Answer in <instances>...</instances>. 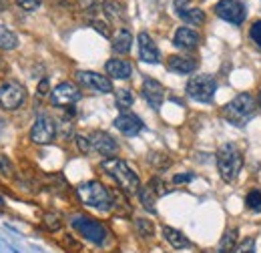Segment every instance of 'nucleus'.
I'll use <instances>...</instances> for the list:
<instances>
[{
  "instance_id": "nucleus-1",
  "label": "nucleus",
  "mask_w": 261,
  "mask_h": 253,
  "mask_svg": "<svg viewBox=\"0 0 261 253\" xmlns=\"http://www.w3.org/2000/svg\"><path fill=\"white\" fill-rule=\"evenodd\" d=\"M101 169L121 187L123 193L135 195L139 189H141V179H139V175L129 167L127 161H123V159H119V157H111V159H104V161L101 163Z\"/></svg>"
},
{
  "instance_id": "nucleus-2",
  "label": "nucleus",
  "mask_w": 261,
  "mask_h": 253,
  "mask_svg": "<svg viewBox=\"0 0 261 253\" xmlns=\"http://www.w3.org/2000/svg\"><path fill=\"white\" fill-rule=\"evenodd\" d=\"M77 195L78 199L86 205L93 207L101 213H108L115 207V197L101 181H84L77 187Z\"/></svg>"
},
{
  "instance_id": "nucleus-3",
  "label": "nucleus",
  "mask_w": 261,
  "mask_h": 253,
  "mask_svg": "<svg viewBox=\"0 0 261 253\" xmlns=\"http://www.w3.org/2000/svg\"><path fill=\"white\" fill-rule=\"evenodd\" d=\"M71 227L77 231L80 237H84L86 241H91L93 245H104L111 237L108 229L104 223L97 221L95 217L91 215H84V213H73L71 219H69Z\"/></svg>"
},
{
  "instance_id": "nucleus-4",
  "label": "nucleus",
  "mask_w": 261,
  "mask_h": 253,
  "mask_svg": "<svg viewBox=\"0 0 261 253\" xmlns=\"http://www.w3.org/2000/svg\"><path fill=\"white\" fill-rule=\"evenodd\" d=\"M241 167H243V155L237 149V145L233 143L221 145L219 151H217V171H219L221 179L225 183H233L237 175L241 173Z\"/></svg>"
},
{
  "instance_id": "nucleus-5",
  "label": "nucleus",
  "mask_w": 261,
  "mask_h": 253,
  "mask_svg": "<svg viewBox=\"0 0 261 253\" xmlns=\"http://www.w3.org/2000/svg\"><path fill=\"white\" fill-rule=\"evenodd\" d=\"M253 111H255L253 97L249 93H241L223 107V117L235 126H243L253 117Z\"/></svg>"
},
{
  "instance_id": "nucleus-6",
  "label": "nucleus",
  "mask_w": 261,
  "mask_h": 253,
  "mask_svg": "<svg viewBox=\"0 0 261 253\" xmlns=\"http://www.w3.org/2000/svg\"><path fill=\"white\" fill-rule=\"evenodd\" d=\"M187 95L197 101V102H211L217 91V80L211 75H197V76H191L187 87H185Z\"/></svg>"
},
{
  "instance_id": "nucleus-7",
  "label": "nucleus",
  "mask_w": 261,
  "mask_h": 253,
  "mask_svg": "<svg viewBox=\"0 0 261 253\" xmlns=\"http://www.w3.org/2000/svg\"><path fill=\"white\" fill-rule=\"evenodd\" d=\"M26 101V89L18 80H4L0 84V107L4 111H16Z\"/></svg>"
},
{
  "instance_id": "nucleus-8",
  "label": "nucleus",
  "mask_w": 261,
  "mask_h": 253,
  "mask_svg": "<svg viewBox=\"0 0 261 253\" xmlns=\"http://www.w3.org/2000/svg\"><path fill=\"white\" fill-rule=\"evenodd\" d=\"M56 137V123L49 115H38L30 126V141L34 145H49Z\"/></svg>"
},
{
  "instance_id": "nucleus-9",
  "label": "nucleus",
  "mask_w": 261,
  "mask_h": 253,
  "mask_svg": "<svg viewBox=\"0 0 261 253\" xmlns=\"http://www.w3.org/2000/svg\"><path fill=\"white\" fill-rule=\"evenodd\" d=\"M75 76H77V82L86 91H93V93H99V95L113 93V82L108 76H103V75L93 73V71H77Z\"/></svg>"
},
{
  "instance_id": "nucleus-10",
  "label": "nucleus",
  "mask_w": 261,
  "mask_h": 253,
  "mask_svg": "<svg viewBox=\"0 0 261 253\" xmlns=\"http://www.w3.org/2000/svg\"><path fill=\"white\" fill-rule=\"evenodd\" d=\"M80 97H82L80 89L75 82H69V80L56 84V87L51 91V102L54 107H73L75 102L80 101Z\"/></svg>"
},
{
  "instance_id": "nucleus-11",
  "label": "nucleus",
  "mask_w": 261,
  "mask_h": 253,
  "mask_svg": "<svg viewBox=\"0 0 261 253\" xmlns=\"http://www.w3.org/2000/svg\"><path fill=\"white\" fill-rule=\"evenodd\" d=\"M215 12L219 18L227 20L231 25H241L247 18V8L243 6L241 0H221V2L215 6Z\"/></svg>"
},
{
  "instance_id": "nucleus-12",
  "label": "nucleus",
  "mask_w": 261,
  "mask_h": 253,
  "mask_svg": "<svg viewBox=\"0 0 261 253\" xmlns=\"http://www.w3.org/2000/svg\"><path fill=\"white\" fill-rule=\"evenodd\" d=\"M89 141H91V149H95L99 155H103L106 159H111L119 153V143L104 131H95L89 137Z\"/></svg>"
},
{
  "instance_id": "nucleus-13",
  "label": "nucleus",
  "mask_w": 261,
  "mask_h": 253,
  "mask_svg": "<svg viewBox=\"0 0 261 253\" xmlns=\"http://www.w3.org/2000/svg\"><path fill=\"white\" fill-rule=\"evenodd\" d=\"M137 42H139V58L143 62H147V65H157V62H161V52L149 32H139Z\"/></svg>"
},
{
  "instance_id": "nucleus-14",
  "label": "nucleus",
  "mask_w": 261,
  "mask_h": 253,
  "mask_svg": "<svg viewBox=\"0 0 261 253\" xmlns=\"http://www.w3.org/2000/svg\"><path fill=\"white\" fill-rule=\"evenodd\" d=\"M141 93H143V99L149 102V107L155 109V111L161 107L163 101H165V87L155 78H145Z\"/></svg>"
},
{
  "instance_id": "nucleus-15",
  "label": "nucleus",
  "mask_w": 261,
  "mask_h": 253,
  "mask_svg": "<svg viewBox=\"0 0 261 253\" xmlns=\"http://www.w3.org/2000/svg\"><path fill=\"white\" fill-rule=\"evenodd\" d=\"M117 129L125 135V137H135V135H139L143 129H145V125H143V121L137 117V115H133V113H129V111H125V113H121L117 119H115V123H113Z\"/></svg>"
},
{
  "instance_id": "nucleus-16",
  "label": "nucleus",
  "mask_w": 261,
  "mask_h": 253,
  "mask_svg": "<svg viewBox=\"0 0 261 253\" xmlns=\"http://www.w3.org/2000/svg\"><path fill=\"white\" fill-rule=\"evenodd\" d=\"M173 45L181 51H195L201 45V34L195 28L181 26V28H177L175 36H173Z\"/></svg>"
},
{
  "instance_id": "nucleus-17",
  "label": "nucleus",
  "mask_w": 261,
  "mask_h": 253,
  "mask_svg": "<svg viewBox=\"0 0 261 253\" xmlns=\"http://www.w3.org/2000/svg\"><path fill=\"white\" fill-rule=\"evenodd\" d=\"M197 67H199L197 58H193L189 54H171L167 58V69L177 75H191L197 71Z\"/></svg>"
},
{
  "instance_id": "nucleus-18",
  "label": "nucleus",
  "mask_w": 261,
  "mask_h": 253,
  "mask_svg": "<svg viewBox=\"0 0 261 253\" xmlns=\"http://www.w3.org/2000/svg\"><path fill=\"white\" fill-rule=\"evenodd\" d=\"M104 71L111 78H117V80H127L133 75V67H130V62L125 60V58H111L106 60L104 65Z\"/></svg>"
},
{
  "instance_id": "nucleus-19",
  "label": "nucleus",
  "mask_w": 261,
  "mask_h": 253,
  "mask_svg": "<svg viewBox=\"0 0 261 253\" xmlns=\"http://www.w3.org/2000/svg\"><path fill=\"white\" fill-rule=\"evenodd\" d=\"M163 239L173 247V249H187L191 247V241L181 233L179 229H173V227H163Z\"/></svg>"
},
{
  "instance_id": "nucleus-20",
  "label": "nucleus",
  "mask_w": 261,
  "mask_h": 253,
  "mask_svg": "<svg viewBox=\"0 0 261 253\" xmlns=\"http://www.w3.org/2000/svg\"><path fill=\"white\" fill-rule=\"evenodd\" d=\"M133 45V34L129 28H119V32L113 38V52L115 54H127Z\"/></svg>"
},
{
  "instance_id": "nucleus-21",
  "label": "nucleus",
  "mask_w": 261,
  "mask_h": 253,
  "mask_svg": "<svg viewBox=\"0 0 261 253\" xmlns=\"http://www.w3.org/2000/svg\"><path fill=\"white\" fill-rule=\"evenodd\" d=\"M237 237H239V231H237L235 227H229L225 233H223L217 251H219V253H231V251L235 249V245H237Z\"/></svg>"
},
{
  "instance_id": "nucleus-22",
  "label": "nucleus",
  "mask_w": 261,
  "mask_h": 253,
  "mask_svg": "<svg viewBox=\"0 0 261 253\" xmlns=\"http://www.w3.org/2000/svg\"><path fill=\"white\" fill-rule=\"evenodd\" d=\"M64 225L62 217L58 213H54V211H47L45 215H42V229L49 231V233H56V231H60Z\"/></svg>"
},
{
  "instance_id": "nucleus-23",
  "label": "nucleus",
  "mask_w": 261,
  "mask_h": 253,
  "mask_svg": "<svg viewBox=\"0 0 261 253\" xmlns=\"http://www.w3.org/2000/svg\"><path fill=\"white\" fill-rule=\"evenodd\" d=\"M137 197H139L141 205L145 207V211H149V213H157V207H155L157 197H155V193L149 189V185L139 189V191H137Z\"/></svg>"
},
{
  "instance_id": "nucleus-24",
  "label": "nucleus",
  "mask_w": 261,
  "mask_h": 253,
  "mask_svg": "<svg viewBox=\"0 0 261 253\" xmlns=\"http://www.w3.org/2000/svg\"><path fill=\"white\" fill-rule=\"evenodd\" d=\"M18 47V36L4 25H0V49L2 51H14Z\"/></svg>"
},
{
  "instance_id": "nucleus-25",
  "label": "nucleus",
  "mask_w": 261,
  "mask_h": 253,
  "mask_svg": "<svg viewBox=\"0 0 261 253\" xmlns=\"http://www.w3.org/2000/svg\"><path fill=\"white\" fill-rule=\"evenodd\" d=\"M179 16L185 20L187 25H191V26H201V25H205V12L201 8H187V10L179 12Z\"/></svg>"
},
{
  "instance_id": "nucleus-26",
  "label": "nucleus",
  "mask_w": 261,
  "mask_h": 253,
  "mask_svg": "<svg viewBox=\"0 0 261 253\" xmlns=\"http://www.w3.org/2000/svg\"><path fill=\"white\" fill-rule=\"evenodd\" d=\"M133 102H135L133 91H129V89H119V91L115 93V104H117V107H119L123 113L133 107Z\"/></svg>"
},
{
  "instance_id": "nucleus-27",
  "label": "nucleus",
  "mask_w": 261,
  "mask_h": 253,
  "mask_svg": "<svg viewBox=\"0 0 261 253\" xmlns=\"http://www.w3.org/2000/svg\"><path fill=\"white\" fill-rule=\"evenodd\" d=\"M135 231L143 237V239H151L155 235V227H153V223H151L149 219H145V217H137L135 219Z\"/></svg>"
},
{
  "instance_id": "nucleus-28",
  "label": "nucleus",
  "mask_w": 261,
  "mask_h": 253,
  "mask_svg": "<svg viewBox=\"0 0 261 253\" xmlns=\"http://www.w3.org/2000/svg\"><path fill=\"white\" fill-rule=\"evenodd\" d=\"M245 205H247L249 211H253V213L261 211V191H259V189H251V191L247 193Z\"/></svg>"
},
{
  "instance_id": "nucleus-29",
  "label": "nucleus",
  "mask_w": 261,
  "mask_h": 253,
  "mask_svg": "<svg viewBox=\"0 0 261 253\" xmlns=\"http://www.w3.org/2000/svg\"><path fill=\"white\" fill-rule=\"evenodd\" d=\"M60 245H62V249H67L69 253H80L82 251L80 241L77 237H73V235H62L60 237Z\"/></svg>"
},
{
  "instance_id": "nucleus-30",
  "label": "nucleus",
  "mask_w": 261,
  "mask_h": 253,
  "mask_svg": "<svg viewBox=\"0 0 261 253\" xmlns=\"http://www.w3.org/2000/svg\"><path fill=\"white\" fill-rule=\"evenodd\" d=\"M104 14L111 18V20H117V18H123L125 16V8L119 2H104Z\"/></svg>"
},
{
  "instance_id": "nucleus-31",
  "label": "nucleus",
  "mask_w": 261,
  "mask_h": 253,
  "mask_svg": "<svg viewBox=\"0 0 261 253\" xmlns=\"http://www.w3.org/2000/svg\"><path fill=\"white\" fill-rule=\"evenodd\" d=\"M149 189L155 193V197H161V195H167L169 189H167V183L161 179V177H153L149 181Z\"/></svg>"
},
{
  "instance_id": "nucleus-32",
  "label": "nucleus",
  "mask_w": 261,
  "mask_h": 253,
  "mask_svg": "<svg viewBox=\"0 0 261 253\" xmlns=\"http://www.w3.org/2000/svg\"><path fill=\"white\" fill-rule=\"evenodd\" d=\"M149 163L153 165V167H157V169H165V167L171 165V159L165 153H151L149 155Z\"/></svg>"
},
{
  "instance_id": "nucleus-33",
  "label": "nucleus",
  "mask_w": 261,
  "mask_h": 253,
  "mask_svg": "<svg viewBox=\"0 0 261 253\" xmlns=\"http://www.w3.org/2000/svg\"><path fill=\"white\" fill-rule=\"evenodd\" d=\"M231 253H255V239H253V237L243 239L241 243L235 245V249H233Z\"/></svg>"
},
{
  "instance_id": "nucleus-34",
  "label": "nucleus",
  "mask_w": 261,
  "mask_h": 253,
  "mask_svg": "<svg viewBox=\"0 0 261 253\" xmlns=\"http://www.w3.org/2000/svg\"><path fill=\"white\" fill-rule=\"evenodd\" d=\"M0 173H2L4 177H8V179L14 177V165L6 155H0Z\"/></svg>"
},
{
  "instance_id": "nucleus-35",
  "label": "nucleus",
  "mask_w": 261,
  "mask_h": 253,
  "mask_svg": "<svg viewBox=\"0 0 261 253\" xmlns=\"http://www.w3.org/2000/svg\"><path fill=\"white\" fill-rule=\"evenodd\" d=\"M249 36L253 40V45L257 49H261V20H255V23H253V26L249 30Z\"/></svg>"
},
{
  "instance_id": "nucleus-36",
  "label": "nucleus",
  "mask_w": 261,
  "mask_h": 253,
  "mask_svg": "<svg viewBox=\"0 0 261 253\" xmlns=\"http://www.w3.org/2000/svg\"><path fill=\"white\" fill-rule=\"evenodd\" d=\"M75 143H77V147H78V151H80L82 155H89V151H91V141H89V137H82V135H77V137H75Z\"/></svg>"
},
{
  "instance_id": "nucleus-37",
  "label": "nucleus",
  "mask_w": 261,
  "mask_h": 253,
  "mask_svg": "<svg viewBox=\"0 0 261 253\" xmlns=\"http://www.w3.org/2000/svg\"><path fill=\"white\" fill-rule=\"evenodd\" d=\"M16 4L23 10H26V12H32V10H36L42 4V0H16Z\"/></svg>"
},
{
  "instance_id": "nucleus-38",
  "label": "nucleus",
  "mask_w": 261,
  "mask_h": 253,
  "mask_svg": "<svg viewBox=\"0 0 261 253\" xmlns=\"http://www.w3.org/2000/svg\"><path fill=\"white\" fill-rule=\"evenodd\" d=\"M47 95H51V82H49V78H42L40 82H38V87H36V97H47Z\"/></svg>"
},
{
  "instance_id": "nucleus-39",
  "label": "nucleus",
  "mask_w": 261,
  "mask_h": 253,
  "mask_svg": "<svg viewBox=\"0 0 261 253\" xmlns=\"http://www.w3.org/2000/svg\"><path fill=\"white\" fill-rule=\"evenodd\" d=\"M78 4H80V8H84V10H95V8H99L101 4H104V0H78Z\"/></svg>"
},
{
  "instance_id": "nucleus-40",
  "label": "nucleus",
  "mask_w": 261,
  "mask_h": 253,
  "mask_svg": "<svg viewBox=\"0 0 261 253\" xmlns=\"http://www.w3.org/2000/svg\"><path fill=\"white\" fill-rule=\"evenodd\" d=\"M193 179H195L193 173H177L175 177H173V183H175V185H181V183H191Z\"/></svg>"
},
{
  "instance_id": "nucleus-41",
  "label": "nucleus",
  "mask_w": 261,
  "mask_h": 253,
  "mask_svg": "<svg viewBox=\"0 0 261 253\" xmlns=\"http://www.w3.org/2000/svg\"><path fill=\"white\" fill-rule=\"evenodd\" d=\"M91 25H93L95 30H97L99 34H103V36H108V34H111V30H108V25H106V23H101V20H93Z\"/></svg>"
},
{
  "instance_id": "nucleus-42",
  "label": "nucleus",
  "mask_w": 261,
  "mask_h": 253,
  "mask_svg": "<svg viewBox=\"0 0 261 253\" xmlns=\"http://www.w3.org/2000/svg\"><path fill=\"white\" fill-rule=\"evenodd\" d=\"M187 8H189V0H175V10H177V14L183 12V10H187Z\"/></svg>"
},
{
  "instance_id": "nucleus-43",
  "label": "nucleus",
  "mask_w": 261,
  "mask_h": 253,
  "mask_svg": "<svg viewBox=\"0 0 261 253\" xmlns=\"http://www.w3.org/2000/svg\"><path fill=\"white\" fill-rule=\"evenodd\" d=\"M6 69H8V67H6V62L2 60V56H0V76H4V75H6Z\"/></svg>"
},
{
  "instance_id": "nucleus-44",
  "label": "nucleus",
  "mask_w": 261,
  "mask_h": 253,
  "mask_svg": "<svg viewBox=\"0 0 261 253\" xmlns=\"http://www.w3.org/2000/svg\"><path fill=\"white\" fill-rule=\"evenodd\" d=\"M2 207H4V197L0 195V209H2Z\"/></svg>"
},
{
  "instance_id": "nucleus-45",
  "label": "nucleus",
  "mask_w": 261,
  "mask_h": 253,
  "mask_svg": "<svg viewBox=\"0 0 261 253\" xmlns=\"http://www.w3.org/2000/svg\"><path fill=\"white\" fill-rule=\"evenodd\" d=\"M0 8H6V2H4V0H0Z\"/></svg>"
},
{
  "instance_id": "nucleus-46",
  "label": "nucleus",
  "mask_w": 261,
  "mask_h": 253,
  "mask_svg": "<svg viewBox=\"0 0 261 253\" xmlns=\"http://www.w3.org/2000/svg\"><path fill=\"white\" fill-rule=\"evenodd\" d=\"M257 102H259V107H261V91H259V95H257Z\"/></svg>"
},
{
  "instance_id": "nucleus-47",
  "label": "nucleus",
  "mask_w": 261,
  "mask_h": 253,
  "mask_svg": "<svg viewBox=\"0 0 261 253\" xmlns=\"http://www.w3.org/2000/svg\"><path fill=\"white\" fill-rule=\"evenodd\" d=\"M2 125H4V123H2V121H0V131H2Z\"/></svg>"
},
{
  "instance_id": "nucleus-48",
  "label": "nucleus",
  "mask_w": 261,
  "mask_h": 253,
  "mask_svg": "<svg viewBox=\"0 0 261 253\" xmlns=\"http://www.w3.org/2000/svg\"><path fill=\"white\" fill-rule=\"evenodd\" d=\"M60 2H62V0H60Z\"/></svg>"
}]
</instances>
